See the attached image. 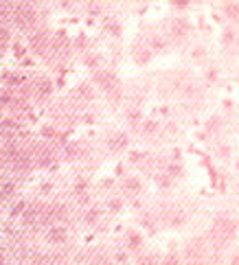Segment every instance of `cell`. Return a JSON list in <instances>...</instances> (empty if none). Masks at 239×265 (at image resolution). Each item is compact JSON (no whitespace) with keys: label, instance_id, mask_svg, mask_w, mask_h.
<instances>
[{"label":"cell","instance_id":"1","mask_svg":"<svg viewBox=\"0 0 239 265\" xmlns=\"http://www.w3.org/2000/svg\"><path fill=\"white\" fill-rule=\"evenodd\" d=\"M184 256H186V263L189 265H198V263H202V256H204V247H202V243H191L189 247H186V252H184Z\"/></svg>","mask_w":239,"mask_h":265},{"label":"cell","instance_id":"2","mask_svg":"<svg viewBox=\"0 0 239 265\" xmlns=\"http://www.w3.org/2000/svg\"><path fill=\"white\" fill-rule=\"evenodd\" d=\"M110 147H112V149H123V147H128V136L116 134V136L110 141Z\"/></svg>","mask_w":239,"mask_h":265},{"label":"cell","instance_id":"3","mask_svg":"<svg viewBox=\"0 0 239 265\" xmlns=\"http://www.w3.org/2000/svg\"><path fill=\"white\" fill-rule=\"evenodd\" d=\"M226 16H230V18H237V16H239L237 2H228V5H226Z\"/></svg>","mask_w":239,"mask_h":265},{"label":"cell","instance_id":"4","mask_svg":"<svg viewBox=\"0 0 239 265\" xmlns=\"http://www.w3.org/2000/svg\"><path fill=\"white\" fill-rule=\"evenodd\" d=\"M51 241H55V243L64 241V230L62 228H55L53 232H51Z\"/></svg>","mask_w":239,"mask_h":265},{"label":"cell","instance_id":"5","mask_svg":"<svg viewBox=\"0 0 239 265\" xmlns=\"http://www.w3.org/2000/svg\"><path fill=\"white\" fill-rule=\"evenodd\" d=\"M160 265H180V259H178L176 254H169V256H165Z\"/></svg>","mask_w":239,"mask_h":265},{"label":"cell","instance_id":"6","mask_svg":"<svg viewBox=\"0 0 239 265\" xmlns=\"http://www.w3.org/2000/svg\"><path fill=\"white\" fill-rule=\"evenodd\" d=\"M129 246H132V247H138V246H141V237H138L136 232H129Z\"/></svg>","mask_w":239,"mask_h":265},{"label":"cell","instance_id":"7","mask_svg":"<svg viewBox=\"0 0 239 265\" xmlns=\"http://www.w3.org/2000/svg\"><path fill=\"white\" fill-rule=\"evenodd\" d=\"M125 189H129V191H138V182H136V180H128V182H125Z\"/></svg>","mask_w":239,"mask_h":265}]
</instances>
